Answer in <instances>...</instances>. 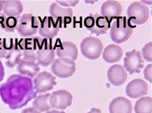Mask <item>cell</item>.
Here are the masks:
<instances>
[{"label":"cell","mask_w":152,"mask_h":113,"mask_svg":"<svg viewBox=\"0 0 152 113\" xmlns=\"http://www.w3.org/2000/svg\"><path fill=\"white\" fill-rule=\"evenodd\" d=\"M50 93H48L39 95L34 98L33 101V108L40 112H46L50 111L52 107L50 104Z\"/></svg>","instance_id":"cell-24"},{"label":"cell","mask_w":152,"mask_h":113,"mask_svg":"<svg viewBox=\"0 0 152 113\" xmlns=\"http://www.w3.org/2000/svg\"><path fill=\"white\" fill-rule=\"evenodd\" d=\"M151 70H152V65L149 64L144 69V77L145 78L146 80H148V82H150V83L152 82V79H151Z\"/></svg>","instance_id":"cell-30"},{"label":"cell","mask_w":152,"mask_h":113,"mask_svg":"<svg viewBox=\"0 0 152 113\" xmlns=\"http://www.w3.org/2000/svg\"><path fill=\"white\" fill-rule=\"evenodd\" d=\"M61 26L60 23L51 17H45L40 22L39 33L46 39H53L60 31Z\"/></svg>","instance_id":"cell-12"},{"label":"cell","mask_w":152,"mask_h":113,"mask_svg":"<svg viewBox=\"0 0 152 113\" xmlns=\"http://www.w3.org/2000/svg\"><path fill=\"white\" fill-rule=\"evenodd\" d=\"M40 25L39 19L31 13L23 14L18 21L17 30L22 37H32L37 34Z\"/></svg>","instance_id":"cell-3"},{"label":"cell","mask_w":152,"mask_h":113,"mask_svg":"<svg viewBox=\"0 0 152 113\" xmlns=\"http://www.w3.org/2000/svg\"><path fill=\"white\" fill-rule=\"evenodd\" d=\"M73 97L66 90H58L50 93V104L52 108L58 111H64L72 105Z\"/></svg>","instance_id":"cell-11"},{"label":"cell","mask_w":152,"mask_h":113,"mask_svg":"<svg viewBox=\"0 0 152 113\" xmlns=\"http://www.w3.org/2000/svg\"><path fill=\"white\" fill-rule=\"evenodd\" d=\"M84 25L87 30L97 36L107 34L110 28V23L108 20L97 13H91L86 17L84 19Z\"/></svg>","instance_id":"cell-4"},{"label":"cell","mask_w":152,"mask_h":113,"mask_svg":"<svg viewBox=\"0 0 152 113\" xmlns=\"http://www.w3.org/2000/svg\"><path fill=\"white\" fill-rule=\"evenodd\" d=\"M35 93L37 94H45L50 91L56 85V77L48 71H42L38 74L33 81Z\"/></svg>","instance_id":"cell-8"},{"label":"cell","mask_w":152,"mask_h":113,"mask_svg":"<svg viewBox=\"0 0 152 113\" xmlns=\"http://www.w3.org/2000/svg\"><path fill=\"white\" fill-rule=\"evenodd\" d=\"M4 75H5L4 67V66H3L1 61L0 60V82H1V81L4 79Z\"/></svg>","instance_id":"cell-32"},{"label":"cell","mask_w":152,"mask_h":113,"mask_svg":"<svg viewBox=\"0 0 152 113\" xmlns=\"http://www.w3.org/2000/svg\"><path fill=\"white\" fill-rule=\"evenodd\" d=\"M42 38L39 36L26 38L23 39L19 44L21 47L23 56L25 58L37 60V53L43 42Z\"/></svg>","instance_id":"cell-6"},{"label":"cell","mask_w":152,"mask_h":113,"mask_svg":"<svg viewBox=\"0 0 152 113\" xmlns=\"http://www.w3.org/2000/svg\"><path fill=\"white\" fill-rule=\"evenodd\" d=\"M123 55V51L121 46L112 44L107 46L104 49L103 58L107 63H116L121 60Z\"/></svg>","instance_id":"cell-22"},{"label":"cell","mask_w":152,"mask_h":113,"mask_svg":"<svg viewBox=\"0 0 152 113\" xmlns=\"http://www.w3.org/2000/svg\"><path fill=\"white\" fill-rule=\"evenodd\" d=\"M22 56V50L17 40L11 39L7 56L5 58V64L10 68H14L21 61Z\"/></svg>","instance_id":"cell-20"},{"label":"cell","mask_w":152,"mask_h":113,"mask_svg":"<svg viewBox=\"0 0 152 113\" xmlns=\"http://www.w3.org/2000/svg\"><path fill=\"white\" fill-rule=\"evenodd\" d=\"M9 46L7 44L6 40L0 39V58H5L9 50Z\"/></svg>","instance_id":"cell-28"},{"label":"cell","mask_w":152,"mask_h":113,"mask_svg":"<svg viewBox=\"0 0 152 113\" xmlns=\"http://www.w3.org/2000/svg\"><path fill=\"white\" fill-rule=\"evenodd\" d=\"M132 28L126 17H118L115 19L110 27L111 40L116 44L127 41L132 33Z\"/></svg>","instance_id":"cell-2"},{"label":"cell","mask_w":152,"mask_h":113,"mask_svg":"<svg viewBox=\"0 0 152 113\" xmlns=\"http://www.w3.org/2000/svg\"><path fill=\"white\" fill-rule=\"evenodd\" d=\"M58 58L67 63H74L77 60L78 50L77 46L71 42H61L56 49Z\"/></svg>","instance_id":"cell-10"},{"label":"cell","mask_w":152,"mask_h":113,"mask_svg":"<svg viewBox=\"0 0 152 113\" xmlns=\"http://www.w3.org/2000/svg\"><path fill=\"white\" fill-rule=\"evenodd\" d=\"M4 1H0V15H1V13L3 10V6H4Z\"/></svg>","instance_id":"cell-35"},{"label":"cell","mask_w":152,"mask_h":113,"mask_svg":"<svg viewBox=\"0 0 152 113\" xmlns=\"http://www.w3.org/2000/svg\"><path fill=\"white\" fill-rule=\"evenodd\" d=\"M56 50L51 43L48 42L46 40H44L37 53V61L39 65L43 67L50 66L55 60Z\"/></svg>","instance_id":"cell-13"},{"label":"cell","mask_w":152,"mask_h":113,"mask_svg":"<svg viewBox=\"0 0 152 113\" xmlns=\"http://www.w3.org/2000/svg\"><path fill=\"white\" fill-rule=\"evenodd\" d=\"M46 113H66L62 111H58V110H52V111H49Z\"/></svg>","instance_id":"cell-34"},{"label":"cell","mask_w":152,"mask_h":113,"mask_svg":"<svg viewBox=\"0 0 152 113\" xmlns=\"http://www.w3.org/2000/svg\"><path fill=\"white\" fill-rule=\"evenodd\" d=\"M39 63L37 60L23 58L17 64V71L19 75L29 78H34L39 74L40 70Z\"/></svg>","instance_id":"cell-15"},{"label":"cell","mask_w":152,"mask_h":113,"mask_svg":"<svg viewBox=\"0 0 152 113\" xmlns=\"http://www.w3.org/2000/svg\"><path fill=\"white\" fill-rule=\"evenodd\" d=\"M127 16L129 23L138 25H143L148 19V8L141 2H134L128 7Z\"/></svg>","instance_id":"cell-7"},{"label":"cell","mask_w":152,"mask_h":113,"mask_svg":"<svg viewBox=\"0 0 152 113\" xmlns=\"http://www.w3.org/2000/svg\"><path fill=\"white\" fill-rule=\"evenodd\" d=\"M122 10V5L117 1L109 0L104 2L101 5V15L110 23L114 18L120 17L121 15Z\"/></svg>","instance_id":"cell-19"},{"label":"cell","mask_w":152,"mask_h":113,"mask_svg":"<svg viewBox=\"0 0 152 113\" xmlns=\"http://www.w3.org/2000/svg\"><path fill=\"white\" fill-rule=\"evenodd\" d=\"M80 48L84 57L91 60H95L101 56L103 50V44L97 38L89 36L82 40Z\"/></svg>","instance_id":"cell-5"},{"label":"cell","mask_w":152,"mask_h":113,"mask_svg":"<svg viewBox=\"0 0 152 113\" xmlns=\"http://www.w3.org/2000/svg\"><path fill=\"white\" fill-rule=\"evenodd\" d=\"M151 48H152V43L151 42L146 44L142 50V56L143 59L149 62H152V56H151Z\"/></svg>","instance_id":"cell-27"},{"label":"cell","mask_w":152,"mask_h":113,"mask_svg":"<svg viewBox=\"0 0 152 113\" xmlns=\"http://www.w3.org/2000/svg\"><path fill=\"white\" fill-rule=\"evenodd\" d=\"M76 69L75 63H67L59 58L52 63L51 71L55 76L60 78H68L72 76Z\"/></svg>","instance_id":"cell-16"},{"label":"cell","mask_w":152,"mask_h":113,"mask_svg":"<svg viewBox=\"0 0 152 113\" xmlns=\"http://www.w3.org/2000/svg\"><path fill=\"white\" fill-rule=\"evenodd\" d=\"M50 14L51 17L56 20L60 23L61 27L62 24H69L72 21L73 16V10L72 8H68L60 6L56 3L52 4L50 7Z\"/></svg>","instance_id":"cell-14"},{"label":"cell","mask_w":152,"mask_h":113,"mask_svg":"<svg viewBox=\"0 0 152 113\" xmlns=\"http://www.w3.org/2000/svg\"><path fill=\"white\" fill-rule=\"evenodd\" d=\"M3 13L7 17H13L20 18L23 11V6L21 1L7 0L4 1L3 6Z\"/></svg>","instance_id":"cell-23"},{"label":"cell","mask_w":152,"mask_h":113,"mask_svg":"<svg viewBox=\"0 0 152 113\" xmlns=\"http://www.w3.org/2000/svg\"><path fill=\"white\" fill-rule=\"evenodd\" d=\"M0 97L12 110L23 108L37 97L31 78L14 74L0 87Z\"/></svg>","instance_id":"cell-1"},{"label":"cell","mask_w":152,"mask_h":113,"mask_svg":"<svg viewBox=\"0 0 152 113\" xmlns=\"http://www.w3.org/2000/svg\"><path fill=\"white\" fill-rule=\"evenodd\" d=\"M20 18L7 17L4 13L0 15V28L8 33H13L17 29Z\"/></svg>","instance_id":"cell-25"},{"label":"cell","mask_w":152,"mask_h":113,"mask_svg":"<svg viewBox=\"0 0 152 113\" xmlns=\"http://www.w3.org/2000/svg\"><path fill=\"white\" fill-rule=\"evenodd\" d=\"M144 60L143 59L141 52L134 49L132 51L127 52L124 58V66L126 70L130 75L140 73V69L144 68Z\"/></svg>","instance_id":"cell-9"},{"label":"cell","mask_w":152,"mask_h":113,"mask_svg":"<svg viewBox=\"0 0 152 113\" xmlns=\"http://www.w3.org/2000/svg\"><path fill=\"white\" fill-rule=\"evenodd\" d=\"M110 113H132V105L128 98L118 97L113 99L109 105Z\"/></svg>","instance_id":"cell-21"},{"label":"cell","mask_w":152,"mask_h":113,"mask_svg":"<svg viewBox=\"0 0 152 113\" xmlns=\"http://www.w3.org/2000/svg\"><path fill=\"white\" fill-rule=\"evenodd\" d=\"M107 77L109 82L115 86L124 84L127 79V71L120 64H114L109 68L107 72Z\"/></svg>","instance_id":"cell-18"},{"label":"cell","mask_w":152,"mask_h":113,"mask_svg":"<svg viewBox=\"0 0 152 113\" xmlns=\"http://www.w3.org/2000/svg\"><path fill=\"white\" fill-rule=\"evenodd\" d=\"M88 113H102L100 109L97 108H92Z\"/></svg>","instance_id":"cell-33"},{"label":"cell","mask_w":152,"mask_h":113,"mask_svg":"<svg viewBox=\"0 0 152 113\" xmlns=\"http://www.w3.org/2000/svg\"><path fill=\"white\" fill-rule=\"evenodd\" d=\"M21 113H41V112L38 111L37 110L33 108V107H28V108L23 109Z\"/></svg>","instance_id":"cell-31"},{"label":"cell","mask_w":152,"mask_h":113,"mask_svg":"<svg viewBox=\"0 0 152 113\" xmlns=\"http://www.w3.org/2000/svg\"><path fill=\"white\" fill-rule=\"evenodd\" d=\"M152 99L150 97L140 98L136 101L134 106L136 113H151Z\"/></svg>","instance_id":"cell-26"},{"label":"cell","mask_w":152,"mask_h":113,"mask_svg":"<svg viewBox=\"0 0 152 113\" xmlns=\"http://www.w3.org/2000/svg\"><path fill=\"white\" fill-rule=\"evenodd\" d=\"M148 86L145 81L142 79H136L128 84L126 93L128 97L138 98L144 96L148 93Z\"/></svg>","instance_id":"cell-17"},{"label":"cell","mask_w":152,"mask_h":113,"mask_svg":"<svg viewBox=\"0 0 152 113\" xmlns=\"http://www.w3.org/2000/svg\"><path fill=\"white\" fill-rule=\"evenodd\" d=\"M56 4L60 6L70 8V7H75L80 1L79 0H64V1H56Z\"/></svg>","instance_id":"cell-29"}]
</instances>
